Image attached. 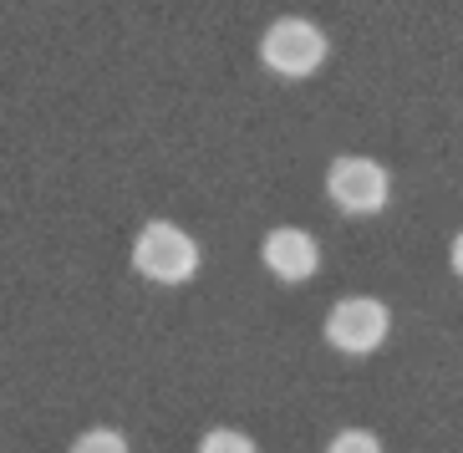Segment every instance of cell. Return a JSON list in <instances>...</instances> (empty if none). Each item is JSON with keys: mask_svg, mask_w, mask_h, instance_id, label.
Segmentation results:
<instances>
[{"mask_svg": "<svg viewBox=\"0 0 463 453\" xmlns=\"http://www.w3.org/2000/svg\"><path fill=\"white\" fill-rule=\"evenodd\" d=\"M133 270L153 286H184L199 270V240L174 220H148L133 240Z\"/></svg>", "mask_w": 463, "mask_h": 453, "instance_id": "6da1fadb", "label": "cell"}, {"mask_svg": "<svg viewBox=\"0 0 463 453\" xmlns=\"http://www.w3.org/2000/svg\"><path fill=\"white\" fill-rule=\"evenodd\" d=\"M326 31L306 21V15H280L265 26L260 36V61L275 71V77H286V82H300V77H311V71L326 67Z\"/></svg>", "mask_w": 463, "mask_h": 453, "instance_id": "7a4b0ae2", "label": "cell"}, {"mask_svg": "<svg viewBox=\"0 0 463 453\" xmlns=\"http://www.w3.org/2000/svg\"><path fill=\"white\" fill-rule=\"evenodd\" d=\"M326 193H331V204H336L341 214L367 220V214H382V209H387V199H392V174H387L377 158L341 153V158H331V168H326Z\"/></svg>", "mask_w": 463, "mask_h": 453, "instance_id": "3957f363", "label": "cell"}, {"mask_svg": "<svg viewBox=\"0 0 463 453\" xmlns=\"http://www.w3.org/2000/svg\"><path fill=\"white\" fill-rule=\"evenodd\" d=\"M387 331H392V311L387 301L377 296H341L336 306L326 311V342L346 357H367L387 342Z\"/></svg>", "mask_w": 463, "mask_h": 453, "instance_id": "277c9868", "label": "cell"}, {"mask_svg": "<svg viewBox=\"0 0 463 453\" xmlns=\"http://www.w3.org/2000/svg\"><path fill=\"white\" fill-rule=\"evenodd\" d=\"M260 260L275 280H286V286H300V280H311L316 265H321V245H316L311 230H300V224H280L260 240Z\"/></svg>", "mask_w": 463, "mask_h": 453, "instance_id": "5b68a950", "label": "cell"}, {"mask_svg": "<svg viewBox=\"0 0 463 453\" xmlns=\"http://www.w3.org/2000/svg\"><path fill=\"white\" fill-rule=\"evenodd\" d=\"M67 453H133V448H128V439L118 428H87V433L71 439Z\"/></svg>", "mask_w": 463, "mask_h": 453, "instance_id": "8992f818", "label": "cell"}, {"mask_svg": "<svg viewBox=\"0 0 463 453\" xmlns=\"http://www.w3.org/2000/svg\"><path fill=\"white\" fill-rule=\"evenodd\" d=\"M199 453H260V448L240 428H209L204 439H199Z\"/></svg>", "mask_w": 463, "mask_h": 453, "instance_id": "52a82bcc", "label": "cell"}, {"mask_svg": "<svg viewBox=\"0 0 463 453\" xmlns=\"http://www.w3.org/2000/svg\"><path fill=\"white\" fill-rule=\"evenodd\" d=\"M326 453H382V439L367 428H341L336 439L326 443Z\"/></svg>", "mask_w": 463, "mask_h": 453, "instance_id": "ba28073f", "label": "cell"}, {"mask_svg": "<svg viewBox=\"0 0 463 453\" xmlns=\"http://www.w3.org/2000/svg\"><path fill=\"white\" fill-rule=\"evenodd\" d=\"M449 260H453V270H458V280H463V230L453 234V250H449Z\"/></svg>", "mask_w": 463, "mask_h": 453, "instance_id": "9c48e42d", "label": "cell"}]
</instances>
